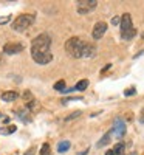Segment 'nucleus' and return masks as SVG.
<instances>
[{"mask_svg": "<svg viewBox=\"0 0 144 155\" xmlns=\"http://www.w3.org/2000/svg\"><path fill=\"white\" fill-rule=\"evenodd\" d=\"M81 115V112L79 110H76V112H73V113H70L67 118H65V121H70V120H74V118H77V116Z\"/></svg>", "mask_w": 144, "mask_h": 155, "instance_id": "obj_21", "label": "nucleus"}, {"mask_svg": "<svg viewBox=\"0 0 144 155\" xmlns=\"http://www.w3.org/2000/svg\"><path fill=\"white\" fill-rule=\"evenodd\" d=\"M142 39H144V33H142Z\"/></svg>", "mask_w": 144, "mask_h": 155, "instance_id": "obj_29", "label": "nucleus"}, {"mask_svg": "<svg viewBox=\"0 0 144 155\" xmlns=\"http://www.w3.org/2000/svg\"><path fill=\"white\" fill-rule=\"evenodd\" d=\"M31 58L36 64H41V65H45L53 61V54L50 51H31Z\"/></svg>", "mask_w": 144, "mask_h": 155, "instance_id": "obj_4", "label": "nucleus"}, {"mask_svg": "<svg viewBox=\"0 0 144 155\" xmlns=\"http://www.w3.org/2000/svg\"><path fill=\"white\" fill-rule=\"evenodd\" d=\"M135 93H136L135 87H130V88H127L126 92H124V95H126V96H132V95H135Z\"/></svg>", "mask_w": 144, "mask_h": 155, "instance_id": "obj_22", "label": "nucleus"}, {"mask_svg": "<svg viewBox=\"0 0 144 155\" xmlns=\"http://www.w3.org/2000/svg\"><path fill=\"white\" fill-rule=\"evenodd\" d=\"M17 98H19V95L16 92H5V93H2V99L5 102H12V101H16Z\"/></svg>", "mask_w": 144, "mask_h": 155, "instance_id": "obj_10", "label": "nucleus"}, {"mask_svg": "<svg viewBox=\"0 0 144 155\" xmlns=\"http://www.w3.org/2000/svg\"><path fill=\"white\" fill-rule=\"evenodd\" d=\"M0 118H2V113H0Z\"/></svg>", "mask_w": 144, "mask_h": 155, "instance_id": "obj_30", "label": "nucleus"}, {"mask_svg": "<svg viewBox=\"0 0 144 155\" xmlns=\"http://www.w3.org/2000/svg\"><path fill=\"white\" fill-rule=\"evenodd\" d=\"M118 138H121L124 134H126V123L121 120V118H116L115 120V124H113V130H112Z\"/></svg>", "mask_w": 144, "mask_h": 155, "instance_id": "obj_8", "label": "nucleus"}, {"mask_svg": "<svg viewBox=\"0 0 144 155\" xmlns=\"http://www.w3.org/2000/svg\"><path fill=\"white\" fill-rule=\"evenodd\" d=\"M11 20V16H5V17H0V25H5Z\"/></svg>", "mask_w": 144, "mask_h": 155, "instance_id": "obj_23", "label": "nucleus"}, {"mask_svg": "<svg viewBox=\"0 0 144 155\" xmlns=\"http://www.w3.org/2000/svg\"><path fill=\"white\" fill-rule=\"evenodd\" d=\"M34 153H36V149H34V147H30V149H28L27 152H25L23 155H34Z\"/></svg>", "mask_w": 144, "mask_h": 155, "instance_id": "obj_24", "label": "nucleus"}, {"mask_svg": "<svg viewBox=\"0 0 144 155\" xmlns=\"http://www.w3.org/2000/svg\"><path fill=\"white\" fill-rule=\"evenodd\" d=\"M50 47H51V37L44 33V34H39L33 41L31 51H50Z\"/></svg>", "mask_w": 144, "mask_h": 155, "instance_id": "obj_3", "label": "nucleus"}, {"mask_svg": "<svg viewBox=\"0 0 144 155\" xmlns=\"http://www.w3.org/2000/svg\"><path fill=\"white\" fill-rule=\"evenodd\" d=\"M139 121H141V123H144V113H142V116L139 118Z\"/></svg>", "mask_w": 144, "mask_h": 155, "instance_id": "obj_28", "label": "nucleus"}, {"mask_svg": "<svg viewBox=\"0 0 144 155\" xmlns=\"http://www.w3.org/2000/svg\"><path fill=\"white\" fill-rule=\"evenodd\" d=\"M95 54V45H90V44H85L84 50H82V58H90Z\"/></svg>", "mask_w": 144, "mask_h": 155, "instance_id": "obj_12", "label": "nucleus"}, {"mask_svg": "<svg viewBox=\"0 0 144 155\" xmlns=\"http://www.w3.org/2000/svg\"><path fill=\"white\" fill-rule=\"evenodd\" d=\"M96 6H98L96 0H81V2H77V12L79 14H88Z\"/></svg>", "mask_w": 144, "mask_h": 155, "instance_id": "obj_5", "label": "nucleus"}, {"mask_svg": "<svg viewBox=\"0 0 144 155\" xmlns=\"http://www.w3.org/2000/svg\"><path fill=\"white\" fill-rule=\"evenodd\" d=\"M28 110H30V112H33V113L39 112V110H41V102L36 101V99L30 101V102H28Z\"/></svg>", "mask_w": 144, "mask_h": 155, "instance_id": "obj_14", "label": "nucleus"}, {"mask_svg": "<svg viewBox=\"0 0 144 155\" xmlns=\"http://www.w3.org/2000/svg\"><path fill=\"white\" fill-rule=\"evenodd\" d=\"M54 90H57V92H64L65 90V81H57L54 84Z\"/></svg>", "mask_w": 144, "mask_h": 155, "instance_id": "obj_20", "label": "nucleus"}, {"mask_svg": "<svg viewBox=\"0 0 144 155\" xmlns=\"http://www.w3.org/2000/svg\"><path fill=\"white\" fill-rule=\"evenodd\" d=\"M136 36V30L132 28V30H129L126 33H121V37H123V41H130V39H133Z\"/></svg>", "mask_w": 144, "mask_h": 155, "instance_id": "obj_16", "label": "nucleus"}, {"mask_svg": "<svg viewBox=\"0 0 144 155\" xmlns=\"http://www.w3.org/2000/svg\"><path fill=\"white\" fill-rule=\"evenodd\" d=\"M25 50V45L20 44V42H11V44H6L3 47V53L6 54H19Z\"/></svg>", "mask_w": 144, "mask_h": 155, "instance_id": "obj_6", "label": "nucleus"}, {"mask_svg": "<svg viewBox=\"0 0 144 155\" xmlns=\"http://www.w3.org/2000/svg\"><path fill=\"white\" fill-rule=\"evenodd\" d=\"M106 155H115V152L110 149V150H107V152H106Z\"/></svg>", "mask_w": 144, "mask_h": 155, "instance_id": "obj_27", "label": "nucleus"}, {"mask_svg": "<svg viewBox=\"0 0 144 155\" xmlns=\"http://www.w3.org/2000/svg\"><path fill=\"white\" fill-rule=\"evenodd\" d=\"M112 134H113V132H107L106 135H104V137L101 138V141H98V144H96V146H98V147H104V146H107V144L110 143Z\"/></svg>", "mask_w": 144, "mask_h": 155, "instance_id": "obj_13", "label": "nucleus"}, {"mask_svg": "<svg viewBox=\"0 0 144 155\" xmlns=\"http://www.w3.org/2000/svg\"><path fill=\"white\" fill-rule=\"evenodd\" d=\"M36 22V16L34 14H22L19 16L14 22H12V30L14 31H25V30H28L31 25Z\"/></svg>", "mask_w": 144, "mask_h": 155, "instance_id": "obj_2", "label": "nucleus"}, {"mask_svg": "<svg viewBox=\"0 0 144 155\" xmlns=\"http://www.w3.org/2000/svg\"><path fill=\"white\" fill-rule=\"evenodd\" d=\"M124 147H126V146H124V143H118V144H116L112 150L115 152V155H121V153L124 152Z\"/></svg>", "mask_w": 144, "mask_h": 155, "instance_id": "obj_18", "label": "nucleus"}, {"mask_svg": "<svg viewBox=\"0 0 144 155\" xmlns=\"http://www.w3.org/2000/svg\"><path fill=\"white\" fill-rule=\"evenodd\" d=\"M16 130H17V127L14 124L3 126V127H0V135H11V134H14Z\"/></svg>", "mask_w": 144, "mask_h": 155, "instance_id": "obj_11", "label": "nucleus"}, {"mask_svg": "<svg viewBox=\"0 0 144 155\" xmlns=\"http://www.w3.org/2000/svg\"><path fill=\"white\" fill-rule=\"evenodd\" d=\"M85 47V42L79 37H71L67 41L65 44V50H67V53H70L73 58H82V50Z\"/></svg>", "mask_w": 144, "mask_h": 155, "instance_id": "obj_1", "label": "nucleus"}, {"mask_svg": "<svg viewBox=\"0 0 144 155\" xmlns=\"http://www.w3.org/2000/svg\"><path fill=\"white\" fill-rule=\"evenodd\" d=\"M110 67H112V64H107V65H106V67H104V68H102V71H107V70H109Z\"/></svg>", "mask_w": 144, "mask_h": 155, "instance_id": "obj_26", "label": "nucleus"}, {"mask_svg": "<svg viewBox=\"0 0 144 155\" xmlns=\"http://www.w3.org/2000/svg\"><path fill=\"white\" fill-rule=\"evenodd\" d=\"M119 27H121V33H126V31H129V30L133 28V25H132V17H130L129 12H126V14L121 16Z\"/></svg>", "mask_w": 144, "mask_h": 155, "instance_id": "obj_9", "label": "nucleus"}, {"mask_svg": "<svg viewBox=\"0 0 144 155\" xmlns=\"http://www.w3.org/2000/svg\"><path fill=\"white\" fill-rule=\"evenodd\" d=\"M0 61H2V58H0Z\"/></svg>", "mask_w": 144, "mask_h": 155, "instance_id": "obj_31", "label": "nucleus"}, {"mask_svg": "<svg viewBox=\"0 0 144 155\" xmlns=\"http://www.w3.org/2000/svg\"><path fill=\"white\" fill-rule=\"evenodd\" d=\"M106 31H107V23H106V22H98V23L95 25L91 36H93L95 41H98V39H101L104 34H106Z\"/></svg>", "mask_w": 144, "mask_h": 155, "instance_id": "obj_7", "label": "nucleus"}, {"mask_svg": "<svg viewBox=\"0 0 144 155\" xmlns=\"http://www.w3.org/2000/svg\"><path fill=\"white\" fill-rule=\"evenodd\" d=\"M87 87H88V81L87 79H82V81H79V82L74 85V90H77V92H84Z\"/></svg>", "mask_w": 144, "mask_h": 155, "instance_id": "obj_17", "label": "nucleus"}, {"mask_svg": "<svg viewBox=\"0 0 144 155\" xmlns=\"http://www.w3.org/2000/svg\"><path fill=\"white\" fill-rule=\"evenodd\" d=\"M70 146H71V143L70 141H61V143L57 144V152H61V153H64V152H67L68 149H70Z\"/></svg>", "mask_w": 144, "mask_h": 155, "instance_id": "obj_15", "label": "nucleus"}, {"mask_svg": "<svg viewBox=\"0 0 144 155\" xmlns=\"http://www.w3.org/2000/svg\"><path fill=\"white\" fill-rule=\"evenodd\" d=\"M41 155H51V149H50V146L45 143V144H42V147H41Z\"/></svg>", "mask_w": 144, "mask_h": 155, "instance_id": "obj_19", "label": "nucleus"}, {"mask_svg": "<svg viewBox=\"0 0 144 155\" xmlns=\"http://www.w3.org/2000/svg\"><path fill=\"white\" fill-rule=\"evenodd\" d=\"M119 22H121V17H113V19H112V23H113V25H118Z\"/></svg>", "mask_w": 144, "mask_h": 155, "instance_id": "obj_25", "label": "nucleus"}]
</instances>
